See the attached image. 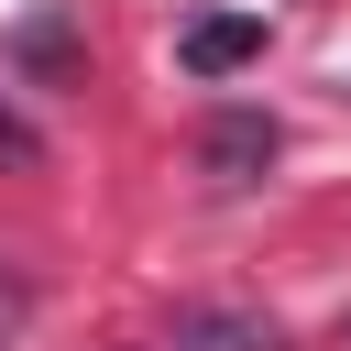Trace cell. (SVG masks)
<instances>
[{
    "label": "cell",
    "mask_w": 351,
    "mask_h": 351,
    "mask_svg": "<svg viewBox=\"0 0 351 351\" xmlns=\"http://www.w3.org/2000/svg\"><path fill=\"white\" fill-rule=\"evenodd\" d=\"M274 154H285V132H274L263 110H219V121L197 132V176H208V186H252Z\"/></svg>",
    "instance_id": "obj_1"
},
{
    "label": "cell",
    "mask_w": 351,
    "mask_h": 351,
    "mask_svg": "<svg viewBox=\"0 0 351 351\" xmlns=\"http://www.w3.org/2000/svg\"><path fill=\"white\" fill-rule=\"evenodd\" d=\"M176 55H186V77H230V66L263 55V22H252V11H208V22L176 33Z\"/></svg>",
    "instance_id": "obj_2"
},
{
    "label": "cell",
    "mask_w": 351,
    "mask_h": 351,
    "mask_svg": "<svg viewBox=\"0 0 351 351\" xmlns=\"http://www.w3.org/2000/svg\"><path fill=\"white\" fill-rule=\"evenodd\" d=\"M176 351H285V329L263 307H186L176 318Z\"/></svg>",
    "instance_id": "obj_3"
},
{
    "label": "cell",
    "mask_w": 351,
    "mask_h": 351,
    "mask_svg": "<svg viewBox=\"0 0 351 351\" xmlns=\"http://www.w3.org/2000/svg\"><path fill=\"white\" fill-rule=\"evenodd\" d=\"M0 165H44V132H33L11 99H0Z\"/></svg>",
    "instance_id": "obj_4"
}]
</instances>
